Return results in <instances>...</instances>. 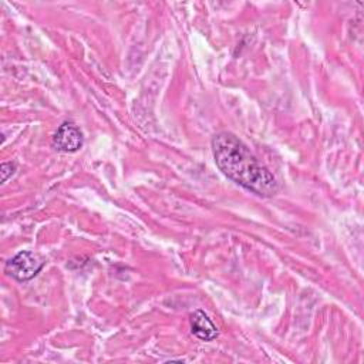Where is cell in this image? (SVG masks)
<instances>
[{
  "mask_svg": "<svg viewBox=\"0 0 364 364\" xmlns=\"http://www.w3.org/2000/svg\"><path fill=\"white\" fill-rule=\"evenodd\" d=\"M191 333L202 341H212L219 336L218 327L203 310H195L189 316Z\"/></svg>",
  "mask_w": 364,
  "mask_h": 364,
  "instance_id": "4",
  "label": "cell"
},
{
  "mask_svg": "<svg viewBox=\"0 0 364 364\" xmlns=\"http://www.w3.org/2000/svg\"><path fill=\"white\" fill-rule=\"evenodd\" d=\"M84 144V136L74 124L63 122L53 136V146L58 152H75Z\"/></svg>",
  "mask_w": 364,
  "mask_h": 364,
  "instance_id": "3",
  "label": "cell"
},
{
  "mask_svg": "<svg viewBox=\"0 0 364 364\" xmlns=\"http://www.w3.org/2000/svg\"><path fill=\"white\" fill-rule=\"evenodd\" d=\"M212 154L219 171L246 191L262 198L279 192L274 175L232 132L223 131L212 138Z\"/></svg>",
  "mask_w": 364,
  "mask_h": 364,
  "instance_id": "1",
  "label": "cell"
},
{
  "mask_svg": "<svg viewBox=\"0 0 364 364\" xmlns=\"http://www.w3.org/2000/svg\"><path fill=\"white\" fill-rule=\"evenodd\" d=\"M44 263L46 260L41 255L30 250H23L18 252L9 262H6L4 272L17 282H27L37 276V273L43 269Z\"/></svg>",
  "mask_w": 364,
  "mask_h": 364,
  "instance_id": "2",
  "label": "cell"
},
{
  "mask_svg": "<svg viewBox=\"0 0 364 364\" xmlns=\"http://www.w3.org/2000/svg\"><path fill=\"white\" fill-rule=\"evenodd\" d=\"M14 169H16L14 164H11V162H3V164H1V182H6V181L9 179V176L14 172Z\"/></svg>",
  "mask_w": 364,
  "mask_h": 364,
  "instance_id": "5",
  "label": "cell"
}]
</instances>
